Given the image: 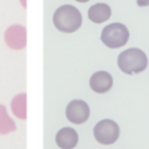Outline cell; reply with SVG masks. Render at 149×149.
I'll list each match as a JSON object with an SVG mask.
<instances>
[{
  "label": "cell",
  "mask_w": 149,
  "mask_h": 149,
  "mask_svg": "<svg viewBox=\"0 0 149 149\" xmlns=\"http://www.w3.org/2000/svg\"><path fill=\"white\" fill-rule=\"evenodd\" d=\"M100 40L106 47L111 49H118L128 42L129 31L125 24L120 22H113L102 29Z\"/></svg>",
  "instance_id": "cell-3"
},
{
  "label": "cell",
  "mask_w": 149,
  "mask_h": 149,
  "mask_svg": "<svg viewBox=\"0 0 149 149\" xmlns=\"http://www.w3.org/2000/svg\"><path fill=\"white\" fill-rule=\"evenodd\" d=\"M65 114H66V119L74 125H80L87 121L90 116V107L84 100L74 99L68 104Z\"/></svg>",
  "instance_id": "cell-6"
},
{
  "label": "cell",
  "mask_w": 149,
  "mask_h": 149,
  "mask_svg": "<svg viewBox=\"0 0 149 149\" xmlns=\"http://www.w3.org/2000/svg\"><path fill=\"white\" fill-rule=\"evenodd\" d=\"M3 38L8 48L22 50L27 45V29L21 24H12L6 29Z\"/></svg>",
  "instance_id": "cell-5"
},
{
  "label": "cell",
  "mask_w": 149,
  "mask_h": 149,
  "mask_svg": "<svg viewBox=\"0 0 149 149\" xmlns=\"http://www.w3.org/2000/svg\"><path fill=\"white\" fill-rule=\"evenodd\" d=\"M20 3H21V6H22L23 8L27 7V1H26V0H20Z\"/></svg>",
  "instance_id": "cell-13"
},
{
  "label": "cell",
  "mask_w": 149,
  "mask_h": 149,
  "mask_svg": "<svg viewBox=\"0 0 149 149\" xmlns=\"http://www.w3.org/2000/svg\"><path fill=\"white\" fill-rule=\"evenodd\" d=\"M112 14L111 7L105 2H98L92 5L87 10V17L90 21L94 23H104L106 22Z\"/></svg>",
  "instance_id": "cell-9"
},
{
  "label": "cell",
  "mask_w": 149,
  "mask_h": 149,
  "mask_svg": "<svg viewBox=\"0 0 149 149\" xmlns=\"http://www.w3.org/2000/svg\"><path fill=\"white\" fill-rule=\"evenodd\" d=\"M12 113L20 120L27 119V93L16 94L10 101Z\"/></svg>",
  "instance_id": "cell-10"
},
{
  "label": "cell",
  "mask_w": 149,
  "mask_h": 149,
  "mask_svg": "<svg viewBox=\"0 0 149 149\" xmlns=\"http://www.w3.org/2000/svg\"><path fill=\"white\" fill-rule=\"evenodd\" d=\"M148 65L147 55L137 48H129L122 51L118 57V66L126 74L140 73Z\"/></svg>",
  "instance_id": "cell-2"
},
{
  "label": "cell",
  "mask_w": 149,
  "mask_h": 149,
  "mask_svg": "<svg viewBox=\"0 0 149 149\" xmlns=\"http://www.w3.org/2000/svg\"><path fill=\"white\" fill-rule=\"evenodd\" d=\"M76 1H78V2H83V3H84V2H87L88 0H76Z\"/></svg>",
  "instance_id": "cell-14"
},
{
  "label": "cell",
  "mask_w": 149,
  "mask_h": 149,
  "mask_svg": "<svg viewBox=\"0 0 149 149\" xmlns=\"http://www.w3.org/2000/svg\"><path fill=\"white\" fill-rule=\"evenodd\" d=\"M136 3L140 7H146L149 6V0H136Z\"/></svg>",
  "instance_id": "cell-12"
},
{
  "label": "cell",
  "mask_w": 149,
  "mask_h": 149,
  "mask_svg": "<svg viewBox=\"0 0 149 149\" xmlns=\"http://www.w3.org/2000/svg\"><path fill=\"white\" fill-rule=\"evenodd\" d=\"M94 139L101 144H113L120 135V128L118 123L109 119L99 121L93 128Z\"/></svg>",
  "instance_id": "cell-4"
},
{
  "label": "cell",
  "mask_w": 149,
  "mask_h": 149,
  "mask_svg": "<svg viewBox=\"0 0 149 149\" xmlns=\"http://www.w3.org/2000/svg\"><path fill=\"white\" fill-rule=\"evenodd\" d=\"M54 26L62 33H73L81 26L83 19L79 9L72 5H63L58 7L52 16Z\"/></svg>",
  "instance_id": "cell-1"
},
{
  "label": "cell",
  "mask_w": 149,
  "mask_h": 149,
  "mask_svg": "<svg viewBox=\"0 0 149 149\" xmlns=\"http://www.w3.org/2000/svg\"><path fill=\"white\" fill-rule=\"evenodd\" d=\"M14 130H16L14 120L8 115L6 107L3 105H0V134L6 135Z\"/></svg>",
  "instance_id": "cell-11"
},
{
  "label": "cell",
  "mask_w": 149,
  "mask_h": 149,
  "mask_svg": "<svg viewBox=\"0 0 149 149\" xmlns=\"http://www.w3.org/2000/svg\"><path fill=\"white\" fill-rule=\"evenodd\" d=\"M56 143L61 149H73L78 143V134L73 128L64 127L57 132Z\"/></svg>",
  "instance_id": "cell-8"
},
{
  "label": "cell",
  "mask_w": 149,
  "mask_h": 149,
  "mask_svg": "<svg viewBox=\"0 0 149 149\" xmlns=\"http://www.w3.org/2000/svg\"><path fill=\"white\" fill-rule=\"evenodd\" d=\"M113 85V78L107 71L94 72L90 78V87L97 93H106Z\"/></svg>",
  "instance_id": "cell-7"
}]
</instances>
